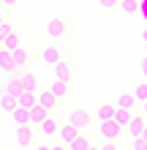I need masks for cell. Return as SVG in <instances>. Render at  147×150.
I'll list each match as a JSON object with an SVG mask.
<instances>
[{
  "label": "cell",
  "mask_w": 147,
  "mask_h": 150,
  "mask_svg": "<svg viewBox=\"0 0 147 150\" xmlns=\"http://www.w3.org/2000/svg\"><path fill=\"white\" fill-rule=\"evenodd\" d=\"M6 25H8V22L3 19V16H0V33H3V28H6Z\"/></svg>",
  "instance_id": "cell-30"
},
{
  "label": "cell",
  "mask_w": 147,
  "mask_h": 150,
  "mask_svg": "<svg viewBox=\"0 0 147 150\" xmlns=\"http://www.w3.org/2000/svg\"><path fill=\"white\" fill-rule=\"evenodd\" d=\"M11 117L16 126H22V123H27V109H22V107H14L11 109Z\"/></svg>",
  "instance_id": "cell-23"
},
{
  "label": "cell",
  "mask_w": 147,
  "mask_h": 150,
  "mask_svg": "<svg viewBox=\"0 0 147 150\" xmlns=\"http://www.w3.org/2000/svg\"><path fill=\"white\" fill-rule=\"evenodd\" d=\"M46 90H49L52 96H55L57 101H63L65 96H71V90H68V85L63 82V79H55V76H52V82H49V87H46Z\"/></svg>",
  "instance_id": "cell-11"
},
{
  "label": "cell",
  "mask_w": 147,
  "mask_h": 150,
  "mask_svg": "<svg viewBox=\"0 0 147 150\" xmlns=\"http://www.w3.org/2000/svg\"><path fill=\"white\" fill-rule=\"evenodd\" d=\"M11 60H14V63H16V68H25V66H27V52H25L22 47H16L14 52H11Z\"/></svg>",
  "instance_id": "cell-21"
},
{
  "label": "cell",
  "mask_w": 147,
  "mask_h": 150,
  "mask_svg": "<svg viewBox=\"0 0 147 150\" xmlns=\"http://www.w3.org/2000/svg\"><path fill=\"white\" fill-rule=\"evenodd\" d=\"M60 57H63V52H60V49H57V47H55V44H52V41L46 44L44 49H41V60H44L46 66H55V63H57Z\"/></svg>",
  "instance_id": "cell-12"
},
{
  "label": "cell",
  "mask_w": 147,
  "mask_h": 150,
  "mask_svg": "<svg viewBox=\"0 0 147 150\" xmlns=\"http://www.w3.org/2000/svg\"><path fill=\"white\" fill-rule=\"evenodd\" d=\"M16 47H22L19 33H16L11 25H6V28H3V33H0V49H3V52H14Z\"/></svg>",
  "instance_id": "cell-4"
},
{
  "label": "cell",
  "mask_w": 147,
  "mask_h": 150,
  "mask_svg": "<svg viewBox=\"0 0 147 150\" xmlns=\"http://www.w3.org/2000/svg\"><path fill=\"white\" fill-rule=\"evenodd\" d=\"M117 6H123L125 14H136V0H120Z\"/></svg>",
  "instance_id": "cell-25"
},
{
  "label": "cell",
  "mask_w": 147,
  "mask_h": 150,
  "mask_svg": "<svg viewBox=\"0 0 147 150\" xmlns=\"http://www.w3.org/2000/svg\"><path fill=\"white\" fill-rule=\"evenodd\" d=\"M57 126H60V123H57V117H52V115H44V120L38 123V131H41L44 137H55Z\"/></svg>",
  "instance_id": "cell-13"
},
{
  "label": "cell",
  "mask_w": 147,
  "mask_h": 150,
  "mask_svg": "<svg viewBox=\"0 0 147 150\" xmlns=\"http://www.w3.org/2000/svg\"><path fill=\"white\" fill-rule=\"evenodd\" d=\"M96 3H101V8H106V11H115V8H120V6H117L120 0H96Z\"/></svg>",
  "instance_id": "cell-27"
},
{
  "label": "cell",
  "mask_w": 147,
  "mask_h": 150,
  "mask_svg": "<svg viewBox=\"0 0 147 150\" xmlns=\"http://www.w3.org/2000/svg\"><path fill=\"white\" fill-rule=\"evenodd\" d=\"M128 117H131V109H115V112H112V120H115L117 126H125Z\"/></svg>",
  "instance_id": "cell-22"
},
{
  "label": "cell",
  "mask_w": 147,
  "mask_h": 150,
  "mask_svg": "<svg viewBox=\"0 0 147 150\" xmlns=\"http://www.w3.org/2000/svg\"><path fill=\"white\" fill-rule=\"evenodd\" d=\"M14 107H16V98H14V96H8L6 90H0V112H8V115H11Z\"/></svg>",
  "instance_id": "cell-19"
},
{
  "label": "cell",
  "mask_w": 147,
  "mask_h": 150,
  "mask_svg": "<svg viewBox=\"0 0 147 150\" xmlns=\"http://www.w3.org/2000/svg\"><path fill=\"white\" fill-rule=\"evenodd\" d=\"M16 145H19V147H30L33 145V126H30V123L16 126Z\"/></svg>",
  "instance_id": "cell-9"
},
{
  "label": "cell",
  "mask_w": 147,
  "mask_h": 150,
  "mask_svg": "<svg viewBox=\"0 0 147 150\" xmlns=\"http://www.w3.org/2000/svg\"><path fill=\"white\" fill-rule=\"evenodd\" d=\"M68 147H71V150H93V142H90L87 137H82V134H76V137H74V142L68 145Z\"/></svg>",
  "instance_id": "cell-20"
},
{
  "label": "cell",
  "mask_w": 147,
  "mask_h": 150,
  "mask_svg": "<svg viewBox=\"0 0 147 150\" xmlns=\"http://www.w3.org/2000/svg\"><path fill=\"white\" fill-rule=\"evenodd\" d=\"M68 123H74L76 128H87L90 126V112H84V109H71L68 112Z\"/></svg>",
  "instance_id": "cell-10"
},
{
  "label": "cell",
  "mask_w": 147,
  "mask_h": 150,
  "mask_svg": "<svg viewBox=\"0 0 147 150\" xmlns=\"http://www.w3.org/2000/svg\"><path fill=\"white\" fill-rule=\"evenodd\" d=\"M52 76L55 79H63V82L68 85V90H74L76 87V71H74V63H71V57H60L55 66H52Z\"/></svg>",
  "instance_id": "cell-2"
},
{
  "label": "cell",
  "mask_w": 147,
  "mask_h": 150,
  "mask_svg": "<svg viewBox=\"0 0 147 150\" xmlns=\"http://www.w3.org/2000/svg\"><path fill=\"white\" fill-rule=\"evenodd\" d=\"M44 33H46V38H49L52 44L65 41V36H68V22H65V16H63V14L49 16L46 25H44Z\"/></svg>",
  "instance_id": "cell-1"
},
{
  "label": "cell",
  "mask_w": 147,
  "mask_h": 150,
  "mask_svg": "<svg viewBox=\"0 0 147 150\" xmlns=\"http://www.w3.org/2000/svg\"><path fill=\"white\" fill-rule=\"evenodd\" d=\"M3 90H6L8 96H14V98L22 93V85H19V79H16V74H11V76H8V82L3 85Z\"/></svg>",
  "instance_id": "cell-17"
},
{
  "label": "cell",
  "mask_w": 147,
  "mask_h": 150,
  "mask_svg": "<svg viewBox=\"0 0 147 150\" xmlns=\"http://www.w3.org/2000/svg\"><path fill=\"white\" fill-rule=\"evenodd\" d=\"M16 79H19L22 90H30V93H36V90H38V76L33 74V71H25V68H16Z\"/></svg>",
  "instance_id": "cell-7"
},
{
  "label": "cell",
  "mask_w": 147,
  "mask_h": 150,
  "mask_svg": "<svg viewBox=\"0 0 147 150\" xmlns=\"http://www.w3.org/2000/svg\"><path fill=\"white\" fill-rule=\"evenodd\" d=\"M19 6V0H0V8H14Z\"/></svg>",
  "instance_id": "cell-29"
},
{
  "label": "cell",
  "mask_w": 147,
  "mask_h": 150,
  "mask_svg": "<svg viewBox=\"0 0 147 150\" xmlns=\"http://www.w3.org/2000/svg\"><path fill=\"white\" fill-rule=\"evenodd\" d=\"M134 150H144L147 147V137H134V145H131Z\"/></svg>",
  "instance_id": "cell-28"
},
{
  "label": "cell",
  "mask_w": 147,
  "mask_h": 150,
  "mask_svg": "<svg viewBox=\"0 0 147 150\" xmlns=\"http://www.w3.org/2000/svg\"><path fill=\"white\" fill-rule=\"evenodd\" d=\"M112 112H115V107H112V104H98V120L112 117Z\"/></svg>",
  "instance_id": "cell-24"
},
{
  "label": "cell",
  "mask_w": 147,
  "mask_h": 150,
  "mask_svg": "<svg viewBox=\"0 0 147 150\" xmlns=\"http://www.w3.org/2000/svg\"><path fill=\"white\" fill-rule=\"evenodd\" d=\"M131 98H134L136 104H144V101H147V82H144V79H142V82H136L134 93H131Z\"/></svg>",
  "instance_id": "cell-18"
},
{
  "label": "cell",
  "mask_w": 147,
  "mask_h": 150,
  "mask_svg": "<svg viewBox=\"0 0 147 150\" xmlns=\"http://www.w3.org/2000/svg\"><path fill=\"white\" fill-rule=\"evenodd\" d=\"M136 16H142V22L147 19V0H136Z\"/></svg>",
  "instance_id": "cell-26"
},
{
  "label": "cell",
  "mask_w": 147,
  "mask_h": 150,
  "mask_svg": "<svg viewBox=\"0 0 147 150\" xmlns=\"http://www.w3.org/2000/svg\"><path fill=\"white\" fill-rule=\"evenodd\" d=\"M36 104H38L46 115H52V112L57 109V98H55L49 90H36Z\"/></svg>",
  "instance_id": "cell-6"
},
{
  "label": "cell",
  "mask_w": 147,
  "mask_h": 150,
  "mask_svg": "<svg viewBox=\"0 0 147 150\" xmlns=\"http://www.w3.org/2000/svg\"><path fill=\"white\" fill-rule=\"evenodd\" d=\"M123 131H125L128 137H147V123L139 117V115L131 112V117L125 120V128H123Z\"/></svg>",
  "instance_id": "cell-5"
},
{
  "label": "cell",
  "mask_w": 147,
  "mask_h": 150,
  "mask_svg": "<svg viewBox=\"0 0 147 150\" xmlns=\"http://www.w3.org/2000/svg\"><path fill=\"white\" fill-rule=\"evenodd\" d=\"M55 134L60 137V142H63V145H71V142H74V137H76V134H82V131L76 128L74 123H60Z\"/></svg>",
  "instance_id": "cell-8"
},
{
  "label": "cell",
  "mask_w": 147,
  "mask_h": 150,
  "mask_svg": "<svg viewBox=\"0 0 147 150\" xmlns=\"http://www.w3.org/2000/svg\"><path fill=\"white\" fill-rule=\"evenodd\" d=\"M33 104H36V93H30V90H22L19 96H16V107H22V109H30Z\"/></svg>",
  "instance_id": "cell-16"
},
{
  "label": "cell",
  "mask_w": 147,
  "mask_h": 150,
  "mask_svg": "<svg viewBox=\"0 0 147 150\" xmlns=\"http://www.w3.org/2000/svg\"><path fill=\"white\" fill-rule=\"evenodd\" d=\"M98 134L103 137V142H117V139L123 137V126H117L112 117L98 120Z\"/></svg>",
  "instance_id": "cell-3"
},
{
  "label": "cell",
  "mask_w": 147,
  "mask_h": 150,
  "mask_svg": "<svg viewBox=\"0 0 147 150\" xmlns=\"http://www.w3.org/2000/svg\"><path fill=\"white\" fill-rule=\"evenodd\" d=\"M112 107H115V109H131V112H134L136 101L131 98V93H117V98L112 101Z\"/></svg>",
  "instance_id": "cell-15"
},
{
  "label": "cell",
  "mask_w": 147,
  "mask_h": 150,
  "mask_svg": "<svg viewBox=\"0 0 147 150\" xmlns=\"http://www.w3.org/2000/svg\"><path fill=\"white\" fill-rule=\"evenodd\" d=\"M0 74H6V76L16 74V63L11 60V52H3V49H0Z\"/></svg>",
  "instance_id": "cell-14"
}]
</instances>
